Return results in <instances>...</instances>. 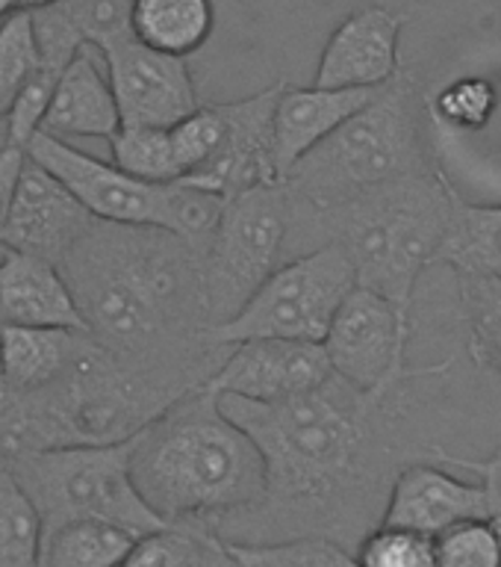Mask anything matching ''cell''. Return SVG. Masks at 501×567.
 <instances>
[{
  "label": "cell",
  "mask_w": 501,
  "mask_h": 567,
  "mask_svg": "<svg viewBox=\"0 0 501 567\" xmlns=\"http://www.w3.org/2000/svg\"><path fill=\"white\" fill-rule=\"evenodd\" d=\"M384 393L327 375L283 402L219 396L221 411L254 441L265 491L257 508L216 529L228 544L327 538L352 549L380 523L389 487L410 461H434L440 443L410 432V390Z\"/></svg>",
  "instance_id": "obj_1"
},
{
  "label": "cell",
  "mask_w": 501,
  "mask_h": 567,
  "mask_svg": "<svg viewBox=\"0 0 501 567\" xmlns=\"http://www.w3.org/2000/svg\"><path fill=\"white\" fill-rule=\"evenodd\" d=\"M56 266L83 328L115 361L180 396L210 381L225 346L212 340L203 246L95 219Z\"/></svg>",
  "instance_id": "obj_2"
},
{
  "label": "cell",
  "mask_w": 501,
  "mask_h": 567,
  "mask_svg": "<svg viewBox=\"0 0 501 567\" xmlns=\"http://www.w3.org/2000/svg\"><path fill=\"white\" fill-rule=\"evenodd\" d=\"M131 478L166 526L212 535L257 508L265 491L254 441L221 411L210 388L184 393L133 437Z\"/></svg>",
  "instance_id": "obj_3"
},
{
  "label": "cell",
  "mask_w": 501,
  "mask_h": 567,
  "mask_svg": "<svg viewBox=\"0 0 501 567\" xmlns=\"http://www.w3.org/2000/svg\"><path fill=\"white\" fill-rule=\"evenodd\" d=\"M446 168L398 177L325 210L292 207L286 257L334 243L345 251L357 287L375 290L414 326L416 284L437 251L451 216Z\"/></svg>",
  "instance_id": "obj_4"
},
{
  "label": "cell",
  "mask_w": 501,
  "mask_h": 567,
  "mask_svg": "<svg viewBox=\"0 0 501 567\" xmlns=\"http://www.w3.org/2000/svg\"><path fill=\"white\" fill-rule=\"evenodd\" d=\"M177 399L180 393L115 361L92 340L51 384L30 393L0 388V455L124 443Z\"/></svg>",
  "instance_id": "obj_5"
},
{
  "label": "cell",
  "mask_w": 501,
  "mask_h": 567,
  "mask_svg": "<svg viewBox=\"0 0 501 567\" xmlns=\"http://www.w3.org/2000/svg\"><path fill=\"white\" fill-rule=\"evenodd\" d=\"M425 92L407 69L348 115L281 181L299 210H325L398 177L440 166L425 133Z\"/></svg>",
  "instance_id": "obj_6"
},
{
  "label": "cell",
  "mask_w": 501,
  "mask_h": 567,
  "mask_svg": "<svg viewBox=\"0 0 501 567\" xmlns=\"http://www.w3.org/2000/svg\"><path fill=\"white\" fill-rule=\"evenodd\" d=\"M131 441L7 452L3 458L33 499L44 535L74 520L118 523L133 535H148L166 523L133 485Z\"/></svg>",
  "instance_id": "obj_7"
},
{
  "label": "cell",
  "mask_w": 501,
  "mask_h": 567,
  "mask_svg": "<svg viewBox=\"0 0 501 567\" xmlns=\"http://www.w3.org/2000/svg\"><path fill=\"white\" fill-rule=\"evenodd\" d=\"M24 154L48 168L95 219L171 230L195 246H207L225 204L219 195L195 189L184 181L175 184L139 181L122 172L115 163L92 157L77 145L42 131L27 142Z\"/></svg>",
  "instance_id": "obj_8"
},
{
  "label": "cell",
  "mask_w": 501,
  "mask_h": 567,
  "mask_svg": "<svg viewBox=\"0 0 501 567\" xmlns=\"http://www.w3.org/2000/svg\"><path fill=\"white\" fill-rule=\"evenodd\" d=\"M354 287L357 278L343 248L322 243L286 257L239 313L212 328V340L219 346L260 337L322 343L331 319Z\"/></svg>",
  "instance_id": "obj_9"
},
{
  "label": "cell",
  "mask_w": 501,
  "mask_h": 567,
  "mask_svg": "<svg viewBox=\"0 0 501 567\" xmlns=\"http://www.w3.org/2000/svg\"><path fill=\"white\" fill-rule=\"evenodd\" d=\"M292 207L281 184L230 195L203 246V281L212 322H228L286 260Z\"/></svg>",
  "instance_id": "obj_10"
},
{
  "label": "cell",
  "mask_w": 501,
  "mask_h": 567,
  "mask_svg": "<svg viewBox=\"0 0 501 567\" xmlns=\"http://www.w3.org/2000/svg\"><path fill=\"white\" fill-rule=\"evenodd\" d=\"M410 337L414 326L398 317V310L384 296L354 287L331 319L322 349L331 372L366 393H384L410 379L446 375L451 358L431 367H410Z\"/></svg>",
  "instance_id": "obj_11"
},
{
  "label": "cell",
  "mask_w": 501,
  "mask_h": 567,
  "mask_svg": "<svg viewBox=\"0 0 501 567\" xmlns=\"http://www.w3.org/2000/svg\"><path fill=\"white\" fill-rule=\"evenodd\" d=\"M95 48L104 60L122 124L171 127L201 106L195 74L184 56L154 51L131 30L104 35Z\"/></svg>",
  "instance_id": "obj_12"
},
{
  "label": "cell",
  "mask_w": 501,
  "mask_h": 567,
  "mask_svg": "<svg viewBox=\"0 0 501 567\" xmlns=\"http://www.w3.org/2000/svg\"><path fill=\"white\" fill-rule=\"evenodd\" d=\"M281 86L283 80H278L254 95L216 104L221 115L219 148L212 151V157L198 172L186 175L184 184L219 198H230L263 184H278L272 115Z\"/></svg>",
  "instance_id": "obj_13"
},
{
  "label": "cell",
  "mask_w": 501,
  "mask_h": 567,
  "mask_svg": "<svg viewBox=\"0 0 501 567\" xmlns=\"http://www.w3.org/2000/svg\"><path fill=\"white\" fill-rule=\"evenodd\" d=\"M327 375L331 363L322 343L260 337L225 346L219 367L203 388L216 396L283 402L319 388Z\"/></svg>",
  "instance_id": "obj_14"
},
{
  "label": "cell",
  "mask_w": 501,
  "mask_h": 567,
  "mask_svg": "<svg viewBox=\"0 0 501 567\" xmlns=\"http://www.w3.org/2000/svg\"><path fill=\"white\" fill-rule=\"evenodd\" d=\"M92 221L95 216L48 168L24 154L0 248H15L60 264Z\"/></svg>",
  "instance_id": "obj_15"
},
{
  "label": "cell",
  "mask_w": 501,
  "mask_h": 567,
  "mask_svg": "<svg viewBox=\"0 0 501 567\" xmlns=\"http://www.w3.org/2000/svg\"><path fill=\"white\" fill-rule=\"evenodd\" d=\"M405 24V12L384 3H372L343 18L327 35L313 83L325 89H380L389 83L401 69L398 35Z\"/></svg>",
  "instance_id": "obj_16"
},
{
  "label": "cell",
  "mask_w": 501,
  "mask_h": 567,
  "mask_svg": "<svg viewBox=\"0 0 501 567\" xmlns=\"http://www.w3.org/2000/svg\"><path fill=\"white\" fill-rule=\"evenodd\" d=\"M478 517H490L481 482H463L437 461H410L393 478L380 523L437 538Z\"/></svg>",
  "instance_id": "obj_17"
},
{
  "label": "cell",
  "mask_w": 501,
  "mask_h": 567,
  "mask_svg": "<svg viewBox=\"0 0 501 567\" xmlns=\"http://www.w3.org/2000/svg\"><path fill=\"white\" fill-rule=\"evenodd\" d=\"M378 89H325L283 83L274 101L272 145L278 184L304 154L327 140L340 124L361 110Z\"/></svg>",
  "instance_id": "obj_18"
},
{
  "label": "cell",
  "mask_w": 501,
  "mask_h": 567,
  "mask_svg": "<svg viewBox=\"0 0 501 567\" xmlns=\"http://www.w3.org/2000/svg\"><path fill=\"white\" fill-rule=\"evenodd\" d=\"M113 89L95 44L80 48L62 69L51 104L42 118V133L60 140H109L118 131Z\"/></svg>",
  "instance_id": "obj_19"
},
{
  "label": "cell",
  "mask_w": 501,
  "mask_h": 567,
  "mask_svg": "<svg viewBox=\"0 0 501 567\" xmlns=\"http://www.w3.org/2000/svg\"><path fill=\"white\" fill-rule=\"evenodd\" d=\"M0 322L83 328L60 266L15 248H0Z\"/></svg>",
  "instance_id": "obj_20"
},
{
  "label": "cell",
  "mask_w": 501,
  "mask_h": 567,
  "mask_svg": "<svg viewBox=\"0 0 501 567\" xmlns=\"http://www.w3.org/2000/svg\"><path fill=\"white\" fill-rule=\"evenodd\" d=\"M92 346L86 328L7 326L0 322V388L30 393L60 379Z\"/></svg>",
  "instance_id": "obj_21"
},
{
  "label": "cell",
  "mask_w": 501,
  "mask_h": 567,
  "mask_svg": "<svg viewBox=\"0 0 501 567\" xmlns=\"http://www.w3.org/2000/svg\"><path fill=\"white\" fill-rule=\"evenodd\" d=\"M30 16L42 48V65L62 71L80 48L97 44L118 30H131V0H60Z\"/></svg>",
  "instance_id": "obj_22"
},
{
  "label": "cell",
  "mask_w": 501,
  "mask_h": 567,
  "mask_svg": "<svg viewBox=\"0 0 501 567\" xmlns=\"http://www.w3.org/2000/svg\"><path fill=\"white\" fill-rule=\"evenodd\" d=\"M131 33L168 56L189 60L216 30L212 0H131Z\"/></svg>",
  "instance_id": "obj_23"
},
{
  "label": "cell",
  "mask_w": 501,
  "mask_h": 567,
  "mask_svg": "<svg viewBox=\"0 0 501 567\" xmlns=\"http://www.w3.org/2000/svg\"><path fill=\"white\" fill-rule=\"evenodd\" d=\"M437 264L449 266L451 272L501 278V204H472L455 189Z\"/></svg>",
  "instance_id": "obj_24"
},
{
  "label": "cell",
  "mask_w": 501,
  "mask_h": 567,
  "mask_svg": "<svg viewBox=\"0 0 501 567\" xmlns=\"http://www.w3.org/2000/svg\"><path fill=\"white\" fill-rule=\"evenodd\" d=\"M455 281L467 354L501 381V278L455 272Z\"/></svg>",
  "instance_id": "obj_25"
},
{
  "label": "cell",
  "mask_w": 501,
  "mask_h": 567,
  "mask_svg": "<svg viewBox=\"0 0 501 567\" xmlns=\"http://www.w3.org/2000/svg\"><path fill=\"white\" fill-rule=\"evenodd\" d=\"M136 538L118 523H65L44 535L39 567H118Z\"/></svg>",
  "instance_id": "obj_26"
},
{
  "label": "cell",
  "mask_w": 501,
  "mask_h": 567,
  "mask_svg": "<svg viewBox=\"0 0 501 567\" xmlns=\"http://www.w3.org/2000/svg\"><path fill=\"white\" fill-rule=\"evenodd\" d=\"M42 517L0 455V567H39Z\"/></svg>",
  "instance_id": "obj_27"
},
{
  "label": "cell",
  "mask_w": 501,
  "mask_h": 567,
  "mask_svg": "<svg viewBox=\"0 0 501 567\" xmlns=\"http://www.w3.org/2000/svg\"><path fill=\"white\" fill-rule=\"evenodd\" d=\"M113 163L127 175L148 181V184H175L180 181L175 148L168 127H150V124H118V131L109 136Z\"/></svg>",
  "instance_id": "obj_28"
},
{
  "label": "cell",
  "mask_w": 501,
  "mask_h": 567,
  "mask_svg": "<svg viewBox=\"0 0 501 567\" xmlns=\"http://www.w3.org/2000/svg\"><path fill=\"white\" fill-rule=\"evenodd\" d=\"M237 567H357L352 549L327 538H290L269 544H228L221 540Z\"/></svg>",
  "instance_id": "obj_29"
},
{
  "label": "cell",
  "mask_w": 501,
  "mask_h": 567,
  "mask_svg": "<svg viewBox=\"0 0 501 567\" xmlns=\"http://www.w3.org/2000/svg\"><path fill=\"white\" fill-rule=\"evenodd\" d=\"M42 71V48L35 39L33 16L15 9L0 21V115L15 95Z\"/></svg>",
  "instance_id": "obj_30"
},
{
  "label": "cell",
  "mask_w": 501,
  "mask_h": 567,
  "mask_svg": "<svg viewBox=\"0 0 501 567\" xmlns=\"http://www.w3.org/2000/svg\"><path fill=\"white\" fill-rule=\"evenodd\" d=\"M499 106V92L487 78L469 74V78L451 80L434 95H425V115L446 127L458 131H481L493 118Z\"/></svg>",
  "instance_id": "obj_31"
},
{
  "label": "cell",
  "mask_w": 501,
  "mask_h": 567,
  "mask_svg": "<svg viewBox=\"0 0 501 567\" xmlns=\"http://www.w3.org/2000/svg\"><path fill=\"white\" fill-rule=\"evenodd\" d=\"M219 544V535L207 529L166 526L133 540L118 567H198Z\"/></svg>",
  "instance_id": "obj_32"
},
{
  "label": "cell",
  "mask_w": 501,
  "mask_h": 567,
  "mask_svg": "<svg viewBox=\"0 0 501 567\" xmlns=\"http://www.w3.org/2000/svg\"><path fill=\"white\" fill-rule=\"evenodd\" d=\"M437 567H501V532L490 517L463 520L434 538Z\"/></svg>",
  "instance_id": "obj_33"
},
{
  "label": "cell",
  "mask_w": 501,
  "mask_h": 567,
  "mask_svg": "<svg viewBox=\"0 0 501 567\" xmlns=\"http://www.w3.org/2000/svg\"><path fill=\"white\" fill-rule=\"evenodd\" d=\"M357 567H437L434 565V538L419 532L398 529L378 523L354 547Z\"/></svg>",
  "instance_id": "obj_34"
},
{
  "label": "cell",
  "mask_w": 501,
  "mask_h": 567,
  "mask_svg": "<svg viewBox=\"0 0 501 567\" xmlns=\"http://www.w3.org/2000/svg\"><path fill=\"white\" fill-rule=\"evenodd\" d=\"M171 136V148H175L177 168H180V181L192 175L212 157V151L219 148L221 140V115L216 104H201L198 110L180 118L177 124L168 127Z\"/></svg>",
  "instance_id": "obj_35"
},
{
  "label": "cell",
  "mask_w": 501,
  "mask_h": 567,
  "mask_svg": "<svg viewBox=\"0 0 501 567\" xmlns=\"http://www.w3.org/2000/svg\"><path fill=\"white\" fill-rule=\"evenodd\" d=\"M434 461H437V464H451V467L476 473L478 482H481V487H484V494H487V512H490V520H493L501 532V450L493 452V455H487V458H463V455H458V452H449L446 446H437Z\"/></svg>",
  "instance_id": "obj_36"
},
{
  "label": "cell",
  "mask_w": 501,
  "mask_h": 567,
  "mask_svg": "<svg viewBox=\"0 0 501 567\" xmlns=\"http://www.w3.org/2000/svg\"><path fill=\"white\" fill-rule=\"evenodd\" d=\"M21 166H24V148H18V145L0 148V237H3V228H7L9 207H12V195H15Z\"/></svg>",
  "instance_id": "obj_37"
},
{
  "label": "cell",
  "mask_w": 501,
  "mask_h": 567,
  "mask_svg": "<svg viewBox=\"0 0 501 567\" xmlns=\"http://www.w3.org/2000/svg\"><path fill=\"white\" fill-rule=\"evenodd\" d=\"M228 565H233V558L228 556V549H225V544H219V547L212 549L210 556L203 558V561L198 567H228Z\"/></svg>",
  "instance_id": "obj_38"
},
{
  "label": "cell",
  "mask_w": 501,
  "mask_h": 567,
  "mask_svg": "<svg viewBox=\"0 0 501 567\" xmlns=\"http://www.w3.org/2000/svg\"><path fill=\"white\" fill-rule=\"evenodd\" d=\"M18 9H24V12H39V9H48L53 3H60V0H15Z\"/></svg>",
  "instance_id": "obj_39"
},
{
  "label": "cell",
  "mask_w": 501,
  "mask_h": 567,
  "mask_svg": "<svg viewBox=\"0 0 501 567\" xmlns=\"http://www.w3.org/2000/svg\"><path fill=\"white\" fill-rule=\"evenodd\" d=\"M15 9H18L15 0H0V21H3L7 16H12Z\"/></svg>",
  "instance_id": "obj_40"
},
{
  "label": "cell",
  "mask_w": 501,
  "mask_h": 567,
  "mask_svg": "<svg viewBox=\"0 0 501 567\" xmlns=\"http://www.w3.org/2000/svg\"><path fill=\"white\" fill-rule=\"evenodd\" d=\"M9 145V133H7V118L0 115V148H7Z\"/></svg>",
  "instance_id": "obj_41"
},
{
  "label": "cell",
  "mask_w": 501,
  "mask_h": 567,
  "mask_svg": "<svg viewBox=\"0 0 501 567\" xmlns=\"http://www.w3.org/2000/svg\"><path fill=\"white\" fill-rule=\"evenodd\" d=\"M228 567H237V565H228Z\"/></svg>",
  "instance_id": "obj_42"
}]
</instances>
